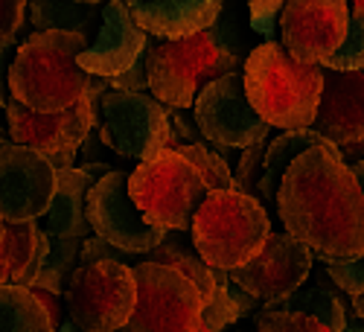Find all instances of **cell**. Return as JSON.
Listing matches in <instances>:
<instances>
[{
    "mask_svg": "<svg viewBox=\"0 0 364 332\" xmlns=\"http://www.w3.org/2000/svg\"><path fill=\"white\" fill-rule=\"evenodd\" d=\"M62 300L73 329H85V332L126 329L137 304L134 265H129L126 259L79 262L68 280Z\"/></svg>",
    "mask_w": 364,
    "mask_h": 332,
    "instance_id": "52a82bcc",
    "label": "cell"
},
{
    "mask_svg": "<svg viewBox=\"0 0 364 332\" xmlns=\"http://www.w3.org/2000/svg\"><path fill=\"white\" fill-rule=\"evenodd\" d=\"M245 65V55L222 44L213 26L196 36L161 41L149 47V90L166 108H193L198 90Z\"/></svg>",
    "mask_w": 364,
    "mask_h": 332,
    "instance_id": "5b68a950",
    "label": "cell"
},
{
    "mask_svg": "<svg viewBox=\"0 0 364 332\" xmlns=\"http://www.w3.org/2000/svg\"><path fill=\"white\" fill-rule=\"evenodd\" d=\"M4 140H6V137H4V134H0V143H4Z\"/></svg>",
    "mask_w": 364,
    "mask_h": 332,
    "instance_id": "60d3db41",
    "label": "cell"
},
{
    "mask_svg": "<svg viewBox=\"0 0 364 332\" xmlns=\"http://www.w3.org/2000/svg\"><path fill=\"white\" fill-rule=\"evenodd\" d=\"M271 233L268 207L239 187L210 190L193 216V245L216 268L233 271L254 259Z\"/></svg>",
    "mask_w": 364,
    "mask_h": 332,
    "instance_id": "277c9868",
    "label": "cell"
},
{
    "mask_svg": "<svg viewBox=\"0 0 364 332\" xmlns=\"http://www.w3.org/2000/svg\"><path fill=\"white\" fill-rule=\"evenodd\" d=\"M323 68L329 70H358L364 68V12H350V26H347V36L338 44V50L332 53Z\"/></svg>",
    "mask_w": 364,
    "mask_h": 332,
    "instance_id": "4316f807",
    "label": "cell"
},
{
    "mask_svg": "<svg viewBox=\"0 0 364 332\" xmlns=\"http://www.w3.org/2000/svg\"><path fill=\"white\" fill-rule=\"evenodd\" d=\"M312 271H315V251L306 242H300L289 230L286 233L271 230L262 251L245 265L233 268L230 280L248 294H254L259 304H268V300L286 297L294 289H300L309 280Z\"/></svg>",
    "mask_w": 364,
    "mask_h": 332,
    "instance_id": "5bb4252c",
    "label": "cell"
},
{
    "mask_svg": "<svg viewBox=\"0 0 364 332\" xmlns=\"http://www.w3.org/2000/svg\"><path fill=\"white\" fill-rule=\"evenodd\" d=\"M4 227H6V222H4V216H0V236H4Z\"/></svg>",
    "mask_w": 364,
    "mask_h": 332,
    "instance_id": "f35d334b",
    "label": "cell"
},
{
    "mask_svg": "<svg viewBox=\"0 0 364 332\" xmlns=\"http://www.w3.org/2000/svg\"><path fill=\"white\" fill-rule=\"evenodd\" d=\"M82 166H85L90 175H97V178H102L105 172H111V169H114L111 164H94V161H87V164H82Z\"/></svg>",
    "mask_w": 364,
    "mask_h": 332,
    "instance_id": "e575fe53",
    "label": "cell"
},
{
    "mask_svg": "<svg viewBox=\"0 0 364 332\" xmlns=\"http://www.w3.org/2000/svg\"><path fill=\"white\" fill-rule=\"evenodd\" d=\"M55 187L58 169L44 152L15 140L0 143V216L4 222L44 219Z\"/></svg>",
    "mask_w": 364,
    "mask_h": 332,
    "instance_id": "7c38bea8",
    "label": "cell"
},
{
    "mask_svg": "<svg viewBox=\"0 0 364 332\" xmlns=\"http://www.w3.org/2000/svg\"><path fill=\"white\" fill-rule=\"evenodd\" d=\"M53 236L38 227V219L6 222L0 236V283H18L33 289L41 277Z\"/></svg>",
    "mask_w": 364,
    "mask_h": 332,
    "instance_id": "d6986e66",
    "label": "cell"
},
{
    "mask_svg": "<svg viewBox=\"0 0 364 332\" xmlns=\"http://www.w3.org/2000/svg\"><path fill=\"white\" fill-rule=\"evenodd\" d=\"M90 44L87 36L70 29H36L12 58V97L36 111H62L79 102L94 73L79 65V53Z\"/></svg>",
    "mask_w": 364,
    "mask_h": 332,
    "instance_id": "7a4b0ae2",
    "label": "cell"
},
{
    "mask_svg": "<svg viewBox=\"0 0 364 332\" xmlns=\"http://www.w3.org/2000/svg\"><path fill=\"white\" fill-rule=\"evenodd\" d=\"M277 216L315 254L364 257V187L338 143L309 146L286 166Z\"/></svg>",
    "mask_w": 364,
    "mask_h": 332,
    "instance_id": "6da1fadb",
    "label": "cell"
},
{
    "mask_svg": "<svg viewBox=\"0 0 364 332\" xmlns=\"http://www.w3.org/2000/svg\"><path fill=\"white\" fill-rule=\"evenodd\" d=\"M100 143L129 161H151L169 146L172 114L169 108L146 90L108 87L100 97Z\"/></svg>",
    "mask_w": 364,
    "mask_h": 332,
    "instance_id": "9c48e42d",
    "label": "cell"
},
{
    "mask_svg": "<svg viewBox=\"0 0 364 332\" xmlns=\"http://www.w3.org/2000/svg\"><path fill=\"white\" fill-rule=\"evenodd\" d=\"M111 87L105 76L94 73L87 94L73 102L70 108L62 111H36L15 97L6 102V126H9V140L26 143L44 152L55 169L73 166L76 152L82 149L85 137L90 129H97V117H100V97Z\"/></svg>",
    "mask_w": 364,
    "mask_h": 332,
    "instance_id": "ba28073f",
    "label": "cell"
},
{
    "mask_svg": "<svg viewBox=\"0 0 364 332\" xmlns=\"http://www.w3.org/2000/svg\"><path fill=\"white\" fill-rule=\"evenodd\" d=\"M132 257V251H123V248H117L111 245L108 239L102 236H85L82 239V254H79V262H97V259H126Z\"/></svg>",
    "mask_w": 364,
    "mask_h": 332,
    "instance_id": "f546056e",
    "label": "cell"
},
{
    "mask_svg": "<svg viewBox=\"0 0 364 332\" xmlns=\"http://www.w3.org/2000/svg\"><path fill=\"white\" fill-rule=\"evenodd\" d=\"M353 169H355V178H358V184L364 187V158H361V161H355V164H353Z\"/></svg>",
    "mask_w": 364,
    "mask_h": 332,
    "instance_id": "8d00e7d4",
    "label": "cell"
},
{
    "mask_svg": "<svg viewBox=\"0 0 364 332\" xmlns=\"http://www.w3.org/2000/svg\"><path fill=\"white\" fill-rule=\"evenodd\" d=\"M323 262L326 277L336 283L344 294H361L364 291V257H332V254H315Z\"/></svg>",
    "mask_w": 364,
    "mask_h": 332,
    "instance_id": "83f0119b",
    "label": "cell"
},
{
    "mask_svg": "<svg viewBox=\"0 0 364 332\" xmlns=\"http://www.w3.org/2000/svg\"><path fill=\"white\" fill-rule=\"evenodd\" d=\"M87 222L97 236L108 239L111 245L132 251V254H149L164 242L166 230L146 222L140 207L134 204L129 193V175L123 169H111L87 193Z\"/></svg>",
    "mask_w": 364,
    "mask_h": 332,
    "instance_id": "4fadbf2b",
    "label": "cell"
},
{
    "mask_svg": "<svg viewBox=\"0 0 364 332\" xmlns=\"http://www.w3.org/2000/svg\"><path fill=\"white\" fill-rule=\"evenodd\" d=\"M38 291V297L44 300V306L50 309V318H53V326H62V306H58V294L55 291H47V289H36Z\"/></svg>",
    "mask_w": 364,
    "mask_h": 332,
    "instance_id": "836d02e7",
    "label": "cell"
},
{
    "mask_svg": "<svg viewBox=\"0 0 364 332\" xmlns=\"http://www.w3.org/2000/svg\"><path fill=\"white\" fill-rule=\"evenodd\" d=\"M350 304H353V312H355V315L364 321V291H361V294H353Z\"/></svg>",
    "mask_w": 364,
    "mask_h": 332,
    "instance_id": "d590c367",
    "label": "cell"
},
{
    "mask_svg": "<svg viewBox=\"0 0 364 332\" xmlns=\"http://www.w3.org/2000/svg\"><path fill=\"white\" fill-rule=\"evenodd\" d=\"M53 318L36 289L0 283V332H50Z\"/></svg>",
    "mask_w": 364,
    "mask_h": 332,
    "instance_id": "44dd1931",
    "label": "cell"
},
{
    "mask_svg": "<svg viewBox=\"0 0 364 332\" xmlns=\"http://www.w3.org/2000/svg\"><path fill=\"white\" fill-rule=\"evenodd\" d=\"M353 9L355 12H364V0H353Z\"/></svg>",
    "mask_w": 364,
    "mask_h": 332,
    "instance_id": "74e56055",
    "label": "cell"
},
{
    "mask_svg": "<svg viewBox=\"0 0 364 332\" xmlns=\"http://www.w3.org/2000/svg\"><path fill=\"white\" fill-rule=\"evenodd\" d=\"M26 9L36 29H70L87 38L100 18V4L82 0H26Z\"/></svg>",
    "mask_w": 364,
    "mask_h": 332,
    "instance_id": "7402d4cb",
    "label": "cell"
},
{
    "mask_svg": "<svg viewBox=\"0 0 364 332\" xmlns=\"http://www.w3.org/2000/svg\"><path fill=\"white\" fill-rule=\"evenodd\" d=\"M332 143H364V68L323 73V94L312 123Z\"/></svg>",
    "mask_w": 364,
    "mask_h": 332,
    "instance_id": "e0dca14e",
    "label": "cell"
},
{
    "mask_svg": "<svg viewBox=\"0 0 364 332\" xmlns=\"http://www.w3.org/2000/svg\"><path fill=\"white\" fill-rule=\"evenodd\" d=\"M286 6V0H248V18L251 29L262 38L274 36V18L280 21V12Z\"/></svg>",
    "mask_w": 364,
    "mask_h": 332,
    "instance_id": "f1b7e54d",
    "label": "cell"
},
{
    "mask_svg": "<svg viewBox=\"0 0 364 332\" xmlns=\"http://www.w3.org/2000/svg\"><path fill=\"white\" fill-rule=\"evenodd\" d=\"M15 41H0V108H6V102L12 100V90H9V70H12V53Z\"/></svg>",
    "mask_w": 364,
    "mask_h": 332,
    "instance_id": "d6a6232c",
    "label": "cell"
},
{
    "mask_svg": "<svg viewBox=\"0 0 364 332\" xmlns=\"http://www.w3.org/2000/svg\"><path fill=\"white\" fill-rule=\"evenodd\" d=\"M129 193L146 222L164 230H193V216L210 187L198 166L175 146L129 172Z\"/></svg>",
    "mask_w": 364,
    "mask_h": 332,
    "instance_id": "8992f818",
    "label": "cell"
},
{
    "mask_svg": "<svg viewBox=\"0 0 364 332\" xmlns=\"http://www.w3.org/2000/svg\"><path fill=\"white\" fill-rule=\"evenodd\" d=\"M265 149H268V137L242 149V158H239V166H236L233 175H236V187L239 190L257 196L259 201H271V204H274V210H277L280 178H271L265 172Z\"/></svg>",
    "mask_w": 364,
    "mask_h": 332,
    "instance_id": "603a6c76",
    "label": "cell"
},
{
    "mask_svg": "<svg viewBox=\"0 0 364 332\" xmlns=\"http://www.w3.org/2000/svg\"><path fill=\"white\" fill-rule=\"evenodd\" d=\"M137 304L126 323L129 332H198L204 297L198 286L169 262H134Z\"/></svg>",
    "mask_w": 364,
    "mask_h": 332,
    "instance_id": "30bf717a",
    "label": "cell"
},
{
    "mask_svg": "<svg viewBox=\"0 0 364 332\" xmlns=\"http://www.w3.org/2000/svg\"><path fill=\"white\" fill-rule=\"evenodd\" d=\"M26 15V0H0V41H15Z\"/></svg>",
    "mask_w": 364,
    "mask_h": 332,
    "instance_id": "4dcf8cb0",
    "label": "cell"
},
{
    "mask_svg": "<svg viewBox=\"0 0 364 332\" xmlns=\"http://www.w3.org/2000/svg\"><path fill=\"white\" fill-rule=\"evenodd\" d=\"M149 47H151V36L132 18L126 0H105L97 41L79 53V65L87 73L114 79L123 70H129Z\"/></svg>",
    "mask_w": 364,
    "mask_h": 332,
    "instance_id": "2e32d148",
    "label": "cell"
},
{
    "mask_svg": "<svg viewBox=\"0 0 364 332\" xmlns=\"http://www.w3.org/2000/svg\"><path fill=\"white\" fill-rule=\"evenodd\" d=\"M222 4H225V0H222Z\"/></svg>",
    "mask_w": 364,
    "mask_h": 332,
    "instance_id": "b9f144b4",
    "label": "cell"
},
{
    "mask_svg": "<svg viewBox=\"0 0 364 332\" xmlns=\"http://www.w3.org/2000/svg\"><path fill=\"white\" fill-rule=\"evenodd\" d=\"M97 184V175H90L85 166H65L58 169V187L53 204L44 213V230L55 236H79L85 239L94 233L87 222V193Z\"/></svg>",
    "mask_w": 364,
    "mask_h": 332,
    "instance_id": "ffe728a7",
    "label": "cell"
},
{
    "mask_svg": "<svg viewBox=\"0 0 364 332\" xmlns=\"http://www.w3.org/2000/svg\"><path fill=\"white\" fill-rule=\"evenodd\" d=\"M108 82H111V87H119V90H146L149 87V50L137 58L129 70H123L119 76H114Z\"/></svg>",
    "mask_w": 364,
    "mask_h": 332,
    "instance_id": "1f68e13d",
    "label": "cell"
},
{
    "mask_svg": "<svg viewBox=\"0 0 364 332\" xmlns=\"http://www.w3.org/2000/svg\"><path fill=\"white\" fill-rule=\"evenodd\" d=\"M242 79L251 105L274 129H306L315 123L323 94V65H303L283 41L265 38L248 53Z\"/></svg>",
    "mask_w": 364,
    "mask_h": 332,
    "instance_id": "3957f363",
    "label": "cell"
},
{
    "mask_svg": "<svg viewBox=\"0 0 364 332\" xmlns=\"http://www.w3.org/2000/svg\"><path fill=\"white\" fill-rule=\"evenodd\" d=\"M198 132L219 146L222 152L230 149H245L257 140L271 134V123H265L262 114L251 105L245 94V79L239 70H230L213 82H207L193 102Z\"/></svg>",
    "mask_w": 364,
    "mask_h": 332,
    "instance_id": "8fae6325",
    "label": "cell"
},
{
    "mask_svg": "<svg viewBox=\"0 0 364 332\" xmlns=\"http://www.w3.org/2000/svg\"><path fill=\"white\" fill-rule=\"evenodd\" d=\"M82 4H105V0H82Z\"/></svg>",
    "mask_w": 364,
    "mask_h": 332,
    "instance_id": "ab89813d",
    "label": "cell"
},
{
    "mask_svg": "<svg viewBox=\"0 0 364 332\" xmlns=\"http://www.w3.org/2000/svg\"><path fill=\"white\" fill-rule=\"evenodd\" d=\"M79 242H82L79 236H55V242L50 245V254H47V262H44V271L33 289H47L55 294H65L68 280L76 268Z\"/></svg>",
    "mask_w": 364,
    "mask_h": 332,
    "instance_id": "d4e9b609",
    "label": "cell"
},
{
    "mask_svg": "<svg viewBox=\"0 0 364 332\" xmlns=\"http://www.w3.org/2000/svg\"><path fill=\"white\" fill-rule=\"evenodd\" d=\"M132 18L151 38L175 41L213 26L222 15V0H126Z\"/></svg>",
    "mask_w": 364,
    "mask_h": 332,
    "instance_id": "ac0fdd59",
    "label": "cell"
},
{
    "mask_svg": "<svg viewBox=\"0 0 364 332\" xmlns=\"http://www.w3.org/2000/svg\"><path fill=\"white\" fill-rule=\"evenodd\" d=\"M175 149H181V152H184V155L198 166V172L204 175V181H207L210 190L236 187V175H233L230 164L225 161V152H222L219 146H207V143H201V140H190V143H181V146H175Z\"/></svg>",
    "mask_w": 364,
    "mask_h": 332,
    "instance_id": "484cf974",
    "label": "cell"
},
{
    "mask_svg": "<svg viewBox=\"0 0 364 332\" xmlns=\"http://www.w3.org/2000/svg\"><path fill=\"white\" fill-rule=\"evenodd\" d=\"M347 0H286L280 41L303 65H323L338 50L350 26Z\"/></svg>",
    "mask_w": 364,
    "mask_h": 332,
    "instance_id": "9a60e30c",
    "label": "cell"
},
{
    "mask_svg": "<svg viewBox=\"0 0 364 332\" xmlns=\"http://www.w3.org/2000/svg\"><path fill=\"white\" fill-rule=\"evenodd\" d=\"M329 137H323L315 126H306V129H286L280 137L268 140V149H265V172L271 178H277L286 172V166L300 155L306 152L309 146H318V143H326Z\"/></svg>",
    "mask_w": 364,
    "mask_h": 332,
    "instance_id": "cb8c5ba5",
    "label": "cell"
}]
</instances>
